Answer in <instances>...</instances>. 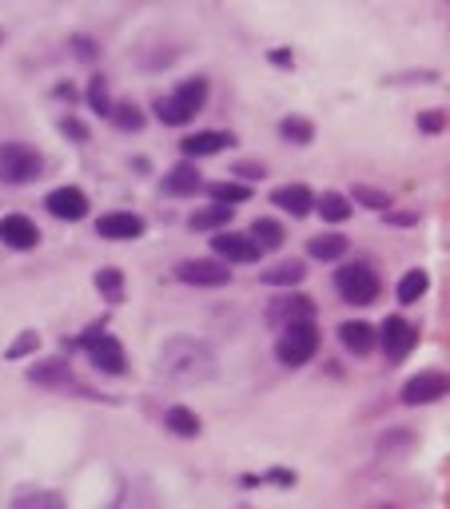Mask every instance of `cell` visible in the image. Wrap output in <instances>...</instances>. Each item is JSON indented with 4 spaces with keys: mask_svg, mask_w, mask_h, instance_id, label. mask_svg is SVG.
Wrapping results in <instances>:
<instances>
[{
    "mask_svg": "<svg viewBox=\"0 0 450 509\" xmlns=\"http://www.w3.org/2000/svg\"><path fill=\"white\" fill-rule=\"evenodd\" d=\"M224 147H232V136L227 132H196L184 139L187 156H215V152H224Z\"/></svg>",
    "mask_w": 450,
    "mask_h": 509,
    "instance_id": "cell-20",
    "label": "cell"
},
{
    "mask_svg": "<svg viewBox=\"0 0 450 509\" xmlns=\"http://www.w3.org/2000/svg\"><path fill=\"white\" fill-rule=\"evenodd\" d=\"M0 44H5V33H0Z\"/></svg>",
    "mask_w": 450,
    "mask_h": 509,
    "instance_id": "cell-41",
    "label": "cell"
},
{
    "mask_svg": "<svg viewBox=\"0 0 450 509\" xmlns=\"http://www.w3.org/2000/svg\"><path fill=\"white\" fill-rule=\"evenodd\" d=\"M36 346H40V335H36V331H24L20 338H13V346H8L5 354H8V358H24V354H33Z\"/></svg>",
    "mask_w": 450,
    "mask_h": 509,
    "instance_id": "cell-34",
    "label": "cell"
},
{
    "mask_svg": "<svg viewBox=\"0 0 450 509\" xmlns=\"http://www.w3.org/2000/svg\"><path fill=\"white\" fill-rule=\"evenodd\" d=\"M204 99H207V80H184V84L176 88V92H168L164 99L156 104V116L164 119V124H187V119H196V112L204 108Z\"/></svg>",
    "mask_w": 450,
    "mask_h": 509,
    "instance_id": "cell-2",
    "label": "cell"
},
{
    "mask_svg": "<svg viewBox=\"0 0 450 509\" xmlns=\"http://www.w3.org/2000/svg\"><path fill=\"white\" fill-rule=\"evenodd\" d=\"M279 60V68H287V60H292V52H272V64Z\"/></svg>",
    "mask_w": 450,
    "mask_h": 509,
    "instance_id": "cell-40",
    "label": "cell"
},
{
    "mask_svg": "<svg viewBox=\"0 0 450 509\" xmlns=\"http://www.w3.org/2000/svg\"><path fill=\"white\" fill-rule=\"evenodd\" d=\"M339 338H343V346L351 354H371V346L378 343V335L371 331V323H359V318H351V323L339 326Z\"/></svg>",
    "mask_w": 450,
    "mask_h": 509,
    "instance_id": "cell-18",
    "label": "cell"
},
{
    "mask_svg": "<svg viewBox=\"0 0 450 509\" xmlns=\"http://www.w3.org/2000/svg\"><path fill=\"white\" fill-rule=\"evenodd\" d=\"M44 159H40L36 147L28 144H0V179L5 184H28V179L40 175Z\"/></svg>",
    "mask_w": 450,
    "mask_h": 509,
    "instance_id": "cell-5",
    "label": "cell"
},
{
    "mask_svg": "<svg viewBox=\"0 0 450 509\" xmlns=\"http://www.w3.org/2000/svg\"><path fill=\"white\" fill-rule=\"evenodd\" d=\"M355 199L363 207H375V212H387V207H391V195L378 192V187H355Z\"/></svg>",
    "mask_w": 450,
    "mask_h": 509,
    "instance_id": "cell-33",
    "label": "cell"
},
{
    "mask_svg": "<svg viewBox=\"0 0 450 509\" xmlns=\"http://www.w3.org/2000/svg\"><path fill=\"white\" fill-rule=\"evenodd\" d=\"M319 215H323L327 223H343V219H351V199L339 195V192H327L319 199Z\"/></svg>",
    "mask_w": 450,
    "mask_h": 509,
    "instance_id": "cell-26",
    "label": "cell"
},
{
    "mask_svg": "<svg viewBox=\"0 0 450 509\" xmlns=\"http://www.w3.org/2000/svg\"><path fill=\"white\" fill-rule=\"evenodd\" d=\"M108 116L116 119L120 132H144V124H148L144 112H139L136 104H128V99H124V104H112V112H108Z\"/></svg>",
    "mask_w": 450,
    "mask_h": 509,
    "instance_id": "cell-27",
    "label": "cell"
},
{
    "mask_svg": "<svg viewBox=\"0 0 450 509\" xmlns=\"http://www.w3.org/2000/svg\"><path fill=\"white\" fill-rule=\"evenodd\" d=\"M96 231L104 239H139L144 235V219L136 212H104L96 219Z\"/></svg>",
    "mask_w": 450,
    "mask_h": 509,
    "instance_id": "cell-12",
    "label": "cell"
},
{
    "mask_svg": "<svg viewBox=\"0 0 450 509\" xmlns=\"http://www.w3.org/2000/svg\"><path fill=\"white\" fill-rule=\"evenodd\" d=\"M176 275L187 287H227V278H232L227 263H219V259H187L176 267Z\"/></svg>",
    "mask_w": 450,
    "mask_h": 509,
    "instance_id": "cell-7",
    "label": "cell"
},
{
    "mask_svg": "<svg viewBox=\"0 0 450 509\" xmlns=\"http://www.w3.org/2000/svg\"><path fill=\"white\" fill-rule=\"evenodd\" d=\"M255 243V251L259 247H267V251H275V247H283V239H287V231L275 223V219H255L252 223V235H247Z\"/></svg>",
    "mask_w": 450,
    "mask_h": 509,
    "instance_id": "cell-22",
    "label": "cell"
},
{
    "mask_svg": "<svg viewBox=\"0 0 450 509\" xmlns=\"http://www.w3.org/2000/svg\"><path fill=\"white\" fill-rule=\"evenodd\" d=\"M383 351L391 363H403V358L415 351V326L407 323L403 315H391L383 323Z\"/></svg>",
    "mask_w": 450,
    "mask_h": 509,
    "instance_id": "cell-9",
    "label": "cell"
},
{
    "mask_svg": "<svg viewBox=\"0 0 450 509\" xmlns=\"http://www.w3.org/2000/svg\"><path fill=\"white\" fill-rule=\"evenodd\" d=\"M88 104H92L96 116L112 112V99H108V80L104 76H92V84H88Z\"/></svg>",
    "mask_w": 450,
    "mask_h": 509,
    "instance_id": "cell-32",
    "label": "cell"
},
{
    "mask_svg": "<svg viewBox=\"0 0 450 509\" xmlns=\"http://www.w3.org/2000/svg\"><path fill=\"white\" fill-rule=\"evenodd\" d=\"M387 223H391V227H411V223H415V215H391Z\"/></svg>",
    "mask_w": 450,
    "mask_h": 509,
    "instance_id": "cell-39",
    "label": "cell"
},
{
    "mask_svg": "<svg viewBox=\"0 0 450 509\" xmlns=\"http://www.w3.org/2000/svg\"><path fill=\"white\" fill-rule=\"evenodd\" d=\"M60 127H64V136H68V139H88V127L80 124V119H64Z\"/></svg>",
    "mask_w": 450,
    "mask_h": 509,
    "instance_id": "cell-36",
    "label": "cell"
},
{
    "mask_svg": "<svg viewBox=\"0 0 450 509\" xmlns=\"http://www.w3.org/2000/svg\"><path fill=\"white\" fill-rule=\"evenodd\" d=\"M279 136L287 139V144H311L315 139V124L303 116H287L283 124H279Z\"/></svg>",
    "mask_w": 450,
    "mask_h": 509,
    "instance_id": "cell-24",
    "label": "cell"
},
{
    "mask_svg": "<svg viewBox=\"0 0 450 509\" xmlns=\"http://www.w3.org/2000/svg\"><path fill=\"white\" fill-rule=\"evenodd\" d=\"M28 382L48 386V391H64V386L72 382V371H68L64 358H48V363H36L33 371H28Z\"/></svg>",
    "mask_w": 450,
    "mask_h": 509,
    "instance_id": "cell-16",
    "label": "cell"
},
{
    "mask_svg": "<svg viewBox=\"0 0 450 509\" xmlns=\"http://www.w3.org/2000/svg\"><path fill=\"white\" fill-rule=\"evenodd\" d=\"M212 251L215 255H224L227 263H255L259 251H255V243L247 235H235V231H224V235H215L212 239Z\"/></svg>",
    "mask_w": 450,
    "mask_h": 509,
    "instance_id": "cell-14",
    "label": "cell"
},
{
    "mask_svg": "<svg viewBox=\"0 0 450 509\" xmlns=\"http://www.w3.org/2000/svg\"><path fill=\"white\" fill-rule=\"evenodd\" d=\"M303 275H307V263H299V259H287V263H275V267H267L263 275V283L267 287H295V283H303Z\"/></svg>",
    "mask_w": 450,
    "mask_h": 509,
    "instance_id": "cell-21",
    "label": "cell"
},
{
    "mask_svg": "<svg viewBox=\"0 0 450 509\" xmlns=\"http://www.w3.org/2000/svg\"><path fill=\"white\" fill-rule=\"evenodd\" d=\"M159 374L168 382H179V386H199L215 374V351L199 338H168L164 351H159Z\"/></svg>",
    "mask_w": 450,
    "mask_h": 509,
    "instance_id": "cell-1",
    "label": "cell"
},
{
    "mask_svg": "<svg viewBox=\"0 0 450 509\" xmlns=\"http://www.w3.org/2000/svg\"><path fill=\"white\" fill-rule=\"evenodd\" d=\"M219 223H232V207L212 203V207H204V212L192 215V227H196V231H212V227H219Z\"/></svg>",
    "mask_w": 450,
    "mask_h": 509,
    "instance_id": "cell-31",
    "label": "cell"
},
{
    "mask_svg": "<svg viewBox=\"0 0 450 509\" xmlns=\"http://www.w3.org/2000/svg\"><path fill=\"white\" fill-rule=\"evenodd\" d=\"M426 287H431V278H426V271H407L403 278H398V303H418V298L426 295Z\"/></svg>",
    "mask_w": 450,
    "mask_h": 509,
    "instance_id": "cell-23",
    "label": "cell"
},
{
    "mask_svg": "<svg viewBox=\"0 0 450 509\" xmlns=\"http://www.w3.org/2000/svg\"><path fill=\"white\" fill-rule=\"evenodd\" d=\"M443 124H446V116L443 112H423V116H418V127H423V132H443Z\"/></svg>",
    "mask_w": 450,
    "mask_h": 509,
    "instance_id": "cell-35",
    "label": "cell"
},
{
    "mask_svg": "<svg viewBox=\"0 0 450 509\" xmlns=\"http://www.w3.org/2000/svg\"><path fill=\"white\" fill-rule=\"evenodd\" d=\"M44 207L56 219H68V223H72V219H84L88 215V195L80 192V187H56V192L44 199Z\"/></svg>",
    "mask_w": 450,
    "mask_h": 509,
    "instance_id": "cell-13",
    "label": "cell"
},
{
    "mask_svg": "<svg viewBox=\"0 0 450 509\" xmlns=\"http://www.w3.org/2000/svg\"><path fill=\"white\" fill-rule=\"evenodd\" d=\"M267 477H272V482H279V485H295V474H292V470H272Z\"/></svg>",
    "mask_w": 450,
    "mask_h": 509,
    "instance_id": "cell-38",
    "label": "cell"
},
{
    "mask_svg": "<svg viewBox=\"0 0 450 509\" xmlns=\"http://www.w3.org/2000/svg\"><path fill=\"white\" fill-rule=\"evenodd\" d=\"M267 323L272 326H295V323H315V303L307 295H283L267 306Z\"/></svg>",
    "mask_w": 450,
    "mask_h": 509,
    "instance_id": "cell-8",
    "label": "cell"
},
{
    "mask_svg": "<svg viewBox=\"0 0 450 509\" xmlns=\"http://www.w3.org/2000/svg\"><path fill=\"white\" fill-rule=\"evenodd\" d=\"M80 346H84V354L92 358L96 371H104V374H124L128 371V358H124L120 338L104 335V331H88V335H80Z\"/></svg>",
    "mask_w": 450,
    "mask_h": 509,
    "instance_id": "cell-6",
    "label": "cell"
},
{
    "mask_svg": "<svg viewBox=\"0 0 450 509\" xmlns=\"http://www.w3.org/2000/svg\"><path fill=\"white\" fill-rule=\"evenodd\" d=\"M235 175H239V179H244V175H247V179H259V175H263V167H259V164H244V159H239V164H235Z\"/></svg>",
    "mask_w": 450,
    "mask_h": 509,
    "instance_id": "cell-37",
    "label": "cell"
},
{
    "mask_svg": "<svg viewBox=\"0 0 450 509\" xmlns=\"http://www.w3.org/2000/svg\"><path fill=\"white\" fill-rule=\"evenodd\" d=\"M272 203L283 207V212H292V215H307L315 207V195L307 184H287V187H275L272 192Z\"/></svg>",
    "mask_w": 450,
    "mask_h": 509,
    "instance_id": "cell-15",
    "label": "cell"
},
{
    "mask_svg": "<svg viewBox=\"0 0 450 509\" xmlns=\"http://www.w3.org/2000/svg\"><path fill=\"white\" fill-rule=\"evenodd\" d=\"M0 243L5 247H13V251H28V247H36L40 243V231H36V223L28 215H5L0 219Z\"/></svg>",
    "mask_w": 450,
    "mask_h": 509,
    "instance_id": "cell-11",
    "label": "cell"
},
{
    "mask_svg": "<svg viewBox=\"0 0 450 509\" xmlns=\"http://www.w3.org/2000/svg\"><path fill=\"white\" fill-rule=\"evenodd\" d=\"M319 351V326L315 323H295V326H283V335H279L275 343V354L283 366H303L311 363Z\"/></svg>",
    "mask_w": 450,
    "mask_h": 509,
    "instance_id": "cell-3",
    "label": "cell"
},
{
    "mask_svg": "<svg viewBox=\"0 0 450 509\" xmlns=\"http://www.w3.org/2000/svg\"><path fill=\"white\" fill-rule=\"evenodd\" d=\"M347 235H339V231H331V235H315L311 243H307V255L311 259H319V263H335L339 255H347Z\"/></svg>",
    "mask_w": 450,
    "mask_h": 509,
    "instance_id": "cell-19",
    "label": "cell"
},
{
    "mask_svg": "<svg viewBox=\"0 0 450 509\" xmlns=\"http://www.w3.org/2000/svg\"><path fill=\"white\" fill-rule=\"evenodd\" d=\"M164 422H168V430L179 434V438H196V434H199V418L187 410V406H172Z\"/></svg>",
    "mask_w": 450,
    "mask_h": 509,
    "instance_id": "cell-25",
    "label": "cell"
},
{
    "mask_svg": "<svg viewBox=\"0 0 450 509\" xmlns=\"http://www.w3.org/2000/svg\"><path fill=\"white\" fill-rule=\"evenodd\" d=\"M13 509H68L60 494H48V490H33V494H20Z\"/></svg>",
    "mask_w": 450,
    "mask_h": 509,
    "instance_id": "cell-29",
    "label": "cell"
},
{
    "mask_svg": "<svg viewBox=\"0 0 450 509\" xmlns=\"http://www.w3.org/2000/svg\"><path fill=\"white\" fill-rule=\"evenodd\" d=\"M96 291H100V298H108V303H120V298H124V275H120L116 267L96 271Z\"/></svg>",
    "mask_w": 450,
    "mask_h": 509,
    "instance_id": "cell-28",
    "label": "cell"
},
{
    "mask_svg": "<svg viewBox=\"0 0 450 509\" xmlns=\"http://www.w3.org/2000/svg\"><path fill=\"white\" fill-rule=\"evenodd\" d=\"M335 291L351 306H367L378 298V275L367 263H347L335 271Z\"/></svg>",
    "mask_w": 450,
    "mask_h": 509,
    "instance_id": "cell-4",
    "label": "cell"
},
{
    "mask_svg": "<svg viewBox=\"0 0 450 509\" xmlns=\"http://www.w3.org/2000/svg\"><path fill=\"white\" fill-rule=\"evenodd\" d=\"M199 187H204V179H199L196 164H176L172 172L164 175V195H176V199H184V195H196Z\"/></svg>",
    "mask_w": 450,
    "mask_h": 509,
    "instance_id": "cell-17",
    "label": "cell"
},
{
    "mask_svg": "<svg viewBox=\"0 0 450 509\" xmlns=\"http://www.w3.org/2000/svg\"><path fill=\"white\" fill-rule=\"evenodd\" d=\"M446 394V374L443 371H418L411 382L403 386V402L407 406H426L435 402V398Z\"/></svg>",
    "mask_w": 450,
    "mask_h": 509,
    "instance_id": "cell-10",
    "label": "cell"
},
{
    "mask_svg": "<svg viewBox=\"0 0 450 509\" xmlns=\"http://www.w3.org/2000/svg\"><path fill=\"white\" fill-rule=\"evenodd\" d=\"M207 192H212V203H219V207L247 203V199H252V192H247V184H212Z\"/></svg>",
    "mask_w": 450,
    "mask_h": 509,
    "instance_id": "cell-30",
    "label": "cell"
}]
</instances>
